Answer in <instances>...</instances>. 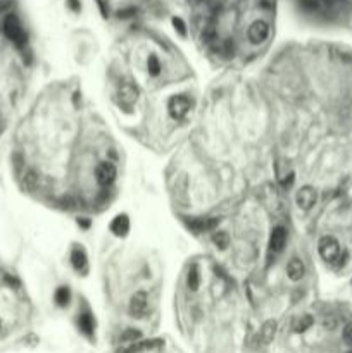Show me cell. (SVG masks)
I'll return each instance as SVG.
<instances>
[{
  "label": "cell",
  "instance_id": "29",
  "mask_svg": "<svg viewBox=\"0 0 352 353\" xmlns=\"http://www.w3.org/2000/svg\"><path fill=\"white\" fill-rule=\"evenodd\" d=\"M347 353H352V350H349V351H347Z\"/></svg>",
  "mask_w": 352,
  "mask_h": 353
},
{
  "label": "cell",
  "instance_id": "11",
  "mask_svg": "<svg viewBox=\"0 0 352 353\" xmlns=\"http://www.w3.org/2000/svg\"><path fill=\"white\" fill-rule=\"evenodd\" d=\"M78 328L87 338H90V339L93 338V333H95V320H93V315L90 314V312H81L80 314Z\"/></svg>",
  "mask_w": 352,
  "mask_h": 353
},
{
  "label": "cell",
  "instance_id": "13",
  "mask_svg": "<svg viewBox=\"0 0 352 353\" xmlns=\"http://www.w3.org/2000/svg\"><path fill=\"white\" fill-rule=\"evenodd\" d=\"M162 345V341L159 339H152V341H137V343H132L126 348H121L117 353H140V351H145V350H152V348Z\"/></svg>",
  "mask_w": 352,
  "mask_h": 353
},
{
  "label": "cell",
  "instance_id": "21",
  "mask_svg": "<svg viewBox=\"0 0 352 353\" xmlns=\"http://www.w3.org/2000/svg\"><path fill=\"white\" fill-rule=\"evenodd\" d=\"M147 69H148V74L150 76H159L161 72V62L157 59L156 53H150L147 59Z\"/></svg>",
  "mask_w": 352,
  "mask_h": 353
},
{
  "label": "cell",
  "instance_id": "12",
  "mask_svg": "<svg viewBox=\"0 0 352 353\" xmlns=\"http://www.w3.org/2000/svg\"><path fill=\"white\" fill-rule=\"evenodd\" d=\"M111 231H112V234H114V236H119V238L126 236V234H128V231H130L128 215H126V214L116 215L114 219H112V223H111Z\"/></svg>",
  "mask_w": 352,
  "mask_h": 353
},
{
  "label": "cell",
  "instance_id": "3",
  "mask_svg": "<svg viewBox=\"0 0 352 353\" xmlns=\"http://www.w3.org/2000/svg\"><path fill=\"white\" fill-rule=\"evenodd\" d=\"M168 111L173 119L182 121L183 117L187 116V112L190 111V100H188V97H185V95H174L168 103Z\"/></svg>",
  "mask_w": 352,
  "mask_h": 353
},
{
  "label": "cell",
  "instance_id": "28",
  "mask_svg": "<svg viewBox=\"0 0 352 353\" xmlns=\"http://www.w3.org/2000/svg\"><path fill=\"white\" fill-rule=\"evenodd\" d=\"M0 328H2V319H0Z\"/></svg>",
  "mask_w": 352,
  "mask_h": 353
},
{
  "label": "cell",
  "instance_id": "23",
  "mask_svg": "<svg viewBox=\"0 0 352 353\" xmlns=\"http://www.w3.org/2000/svg\"><path fill=\"white\" fill-rule=\"evenodd\" d=\"M213 241L219 250H224V248L230 245V236H228V233H224V231H218V233L213 234Z\"/></svg>",
  "mask_w": 352,
  "mask_h": 353
},
{
  "label": "cell",
  "instance_id": "16",
  "mask_svg": "<svg viewBox=\"0 0 352 353\" xmlns=\"http://www.w3.org/2000/svg\"><path fill=\"white\" fill-rule=\"evenodd\" d=\"M71 264L76 270H85L87 269V253L83 248H74L71 252Z\"/></svg>",
  "mask_w": 352,
  "mask_h": 353
},
{
  "label": "cell",
  "instance_id": "26",
  "mask_svg": "<svg viewBox=\"0 0 352 353\" xmlns=\"http://www.w3.org/2000/svg\"><path fill=\"white\" fill-rule=\"evenodd\" d=\"M78 224H81L83 228H88V226H90V221L87 219V217H81V219L78 221Z\"/></svg>",
  "mask_w": 352,
  "mask_h": 353
},
{
  "label": "cell",
  "instance_id": "19",
  "mask_svg": "<svg viewBox=\"0 0 352 353\" xmlns=\"http://www.w3.org/2000/svg\"><path fill=\"white\" fill-rule=\"evenodd\" d=\"M54 300H56V303L59 307H67V303H69L71 300V291L69 288L66 286H61L56 289V295H54Z\"/></svg>",
  "mask_w": 352,
  "mask_h": 353
},
{
  "label": "cell",
  "instance_id": "22",
  "mask_svg": "<svg viewBox=\"0 0 352 353\" xmlns=\"http://www.w3.org/2000/svg\"><path fill=\"white\" fill-rule=\"evenodd\" d=\"M142 338V333L137 331V329H126V331L121 334V341L126 343V345H132V343L140 341Z\"/></svg>",
  "mask_w": 352,
  "mask_h": 353
},
{
  "label": "cell",
  "instance_id": "15",
  "mask_svg": "<svg viewBox=\"0 0 352 353\" xmlns=\"http://www.w3.org/2000/svg\"><path fill=\"white\" fill-rule=\"evenodd\" d=\"M274 334H276V320H266L263 328H261V334H259L261 341L264 345H269L274 339Z\"/></svg>",
  "mask_w": 352,
  "mask_h": 353
},
{
  "label": "cell",
  "instance_id": "1",
  "mask_svg": "<svg viewBox=\"0 0 352 353\" xmlns=\"http://www.w3.org/2000/svg\"><path fill=\"white\" fill-rule=\"evenodd\" d=\"M4 33H6L7 38L11 40L12 43H16L17 47H24L26 40H28L26 31L22 30L21 22H19V19H17L16 16H7L6 17V21H4Z\"/></svg>",
  "mask_w": 352,
  "mask_h": 353
},
{
  "label": "cell",
  "instance_id": "8",
  "mask_svg": "<svg viewBox=\"0 0 352 353\" xmlns=\"http://www.w3.org/2000/svg\"><path fill=\"white\" fill-rule=\"evenodd\" d=\"M95 176H97L98 184H102V186H109L112 181L116 179L114 164H111V162H100L95 169Z\"/></svg>",
  "mask_w": 352,
  "mask_h": 353
},
{
  "label": "cell",
  "instance_id": "4",
  "mask_svg": "<svg viewBox=\"0 0 352 353\" xmlns=\"http://www.w3.org/2000/svg\"><path fill=\"white\" fill-rule=\"evenodd\" d=\"M316 200H318V193L313 186H302L295 195V202L302 210H309L314 207Z\"/></svg>",
  "mask_w": 352,
  "mask_h": 353
},
{
  "label": "cell",
  "instance_id": "10",
  "mask_svg": "<svg viewBox=\"0 0 352 353\" xmlns=\"http://www.w3.org/2000/svg\"><path fill=\"white\" fill-rule=\"evenodd\" d=\"M187 224L195 233H206V231H213L218 226V219H213V217H198V219L187 221Z\"/></svg>",
  "mask_w": 352,
  "mask_h": 353
},
{
  "label": "cell",
  "instance_id": "20",
  "mask_svg": "<svg viewBox=\"0 0 352 353\" xmlns=\"http://www.w3.org/2000/svg\"><path fill=\"white\" fill-rule=\"evenodd\" d=\"M38 186V176L35 171H28V173L24 174V178H22V188L28 189V192H33V189H37Z\"/></svg>",
  "mask_w": 352,
  "mask_h": 353
},
{
  "label": "cell",
  "instance_id": "9",
  "mask_svg": "<svg viewBox=\"0 0 352 353\" xmlns=\"http://www.w3.org/2000/svg\"><path fill=\"white\" fill-rule=\"evenodd\" d=\"M287 243V229L278 226L271 231V236H269V250L273 253H280L283 250Z\"/></svg>",
  "mask_w": 352,
  "mask_h": 353
},
{
  "label": "cell",
  "instance_id": "24",
  "mask_svg": "<svg viewBox=\"0 0 352 353\" xmlns=\"http://www.w3.org/2000/svg\"><path fill=\"white\" fill-rule=\"evenodd\" d=\"M344 341L347 343V345L352 346V322H349L344 328Z\"/></svg>",
  "mask_w": 352,
  "mask_h": 353
},
{
  "label": "cell",
  "instance_id": "6",
  "mask_svg": "<svg viewBox=\"0 0 352 353\" xmlns=\"http://www.w3.org/2000/svg\"><path fill=\"white\" fill-rule=\"evenodd\" d=\"M147 293L145 291H137L135 295L132 296V300H130V314H132V317H143V314L147 312Z\"/></svg>",
  "mask_w": 352,
  "mask_h": 353
},
{
  "label": "cell",
  "instance_id": "5",
  "mask_svg": "<svg viewBox=\"0 0 352 353\" xmlns=\"http://www.w3.org/2000/svg\"><path fill=\"white\" fill-rule=\"evenodd\" d=\"M269 35V26L266 21H254L252 24L249 26V31H247V36H249V40L254 45H259L263 43L266 38H268Z\"/></svg>",
  "mask_w": 352,
  "mask_h": 353
},
{
  "label": "cell",
  "instance_id": "17",
  "mask_svg": "<svg viewBox=\"0 0 352 353\" xmlns=\"http://www.w3.org/2000/svg\"><path fill=\"white\" fill-rule=\"evenodd\" d=\"M313 324H314L313 315L304 314V315H300L299 319H295V322H293V331H295V333H304V331H308Z\"/></svg>",
  "mask_w": 352,
  "mask_h": 353
},
{
  "label": "cell",
  "instance_id": "18",
  "mask_svg": "<svg viewBox=\"0 0 352 353\" xmlns=\"http://www.w3.org/2000/svg\"><path fill=\"white\" fill-rule=\"evenodd\" d=\"M187 284L192 291H197L198 284H200V276H198V267L193 264L190 269H188V276H187Z\"/></svg>",
  "mask_w": 352,
  "mask_h": 353
},
{
  "label": "cell",
  "instance_id": "25",
  "mask_svg": "<svg viewBox=\"0 0 352 353\" xmlns=\"http://www.w3.org/2000/svg\"><path fill=\"white\" fill-rule=\"evenodd\" d=\"M173 24H174V28L180 31V35H185V33H187V30H185V24H183L182 19H176V17H174V19H173Z\"/></svg>",
  "mask_w": 352,
  "mask_h": 353
},
{
  "label": "cell",
  "instance_id": "7",
  "mask_svg": "<svg viewBox=\"0 0 352 353\" xmlns=\"http://www.w3.org/2000/svg\"><path fill=\"white\" fill-rule=\"evenodd\" d=\"M117 98L123 107H132L138 100V88L132 83H123L117 92Z\"/></svg>",
  "mask_w": 352,
  "mask_h": 353
},
{
  "label": "cell",
  "instance_id": "14",
  "mask_svg": "<svg viewBox=\"0 0 352 353\" xmlns=\"http://www.w3.org/2000/svg\"><path fill=\"white\" fill-rule=\"evenodd\" d=\"M287 274H288V278H290L292 281H300V279L304 278V274H306V267H304V264H302V260L293 257V259L288 262V265H287Z\"/></svg>",
  "mask_w": 352,
  "mask_h": 353
},
{
  "label": "cell",
  "instance_id": "27",
  "mask_svg": "<svg viewBox=\"0 0 352 353\" xmlns=\"http://www.w3.org/2000/svg\"><path fill=\"white\" fill-rule=\"evenodd\" d=\"M69 6H71V9H74V11H78V9H80L78 0H69Z\"/></svg>",
  "mask_w": 352,
  "mask_h": 353
},
{
  "label": "cell",
  "instance_id": "2",
  "mask_svg": "<svg viewBox=\"0 0 352 353\" xmlns=\"http://www.w3.org/2000/svg\"><path fill=\"white\" fill-rule=\"evenodd\" d=\"M318 252L323 260L326 262H337L340 260V245L333 236H323L318 243Z\"/></svg>",
  "mask_w": 352,
  "mask_h": 353
}]
</instances>
